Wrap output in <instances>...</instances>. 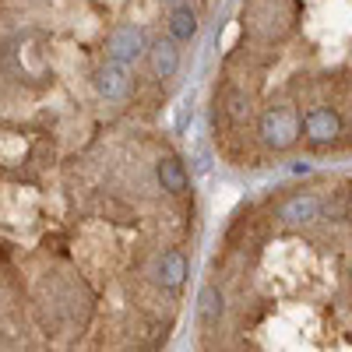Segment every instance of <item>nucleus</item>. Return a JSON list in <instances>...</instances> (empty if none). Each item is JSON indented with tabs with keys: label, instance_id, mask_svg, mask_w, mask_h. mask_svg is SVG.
<instances>
[{
	"label": "nucleus",
	"instance_id": "423d86ee",
	"mask_svg": "<svg viewBox=\"0 0 352 352\" xmlns=\"http://www.w3.org/2000/svg\"><path fill=\"white\" fill-rule=\"evenodd\" d=\"M155 180H159V187H162L166 194H173V197H180V194L190 190V173H187L184 159H176V155H166V159L155 162Z\"/></svg>",
	"mask_w": 352,
	"mask_h": 352
},
{
	"label": "nucleus",
	"instance_id": "20e7f679",
	"mask_svg": "<svg viewBox=\"0 0 352 352\" xmlns=\"http://www.w3.org/2000/svg\"><path fill=\"white\" fill-rule=\"evenodd\" d=\"M92 85L106 102H124L131 96V71L124 64H116V60H106V64L96 67Z\"/></svg>",
	"mask_w": 352,
	"mask_h": 352
},
{
	"label": "nucleus",
	"instance_id": "39448f33",
	"mask_svg": "<svg viewBox=\"0 0 352 352\" xmlns=\"http://www.w3.org/2000/svg\"><path fill=\"white\" fill-rule=\"evenodd\" d=\"M180 43H173V39H155L148 43V50H144V56H148V67L155 78L169 81L176 78V71H180V50H176Z\"/></svg>",
	"mask_w": 352,
	"mask_h": 352
},
{
	"label": "nucleus",
	"instance_id": "ddd939ff",
	"mask_svg": "<svg viewBox=\"0 0 352 352\" xmlns=\"http://www.w3.org/2000/svg\"><path fill=\"white\" fill-rule=\"evenodd\" d=\"M169 4H173V8H180V4H190V0H169Z\"/></svg>",
	"mask_w": 352,
	"mask_h": 352
},
{
	"label": "nucleus",
	"instance_id": "1a4fd4ad",
	"mask_svg": "<svg viewBox=\"0 0 352 352\" xmlns=\"http://www.w3.org/2000/svg\"><path fill=\"white\" fill-rule=\"evenodd\" d=\"M226 314V296H222V289L219 285H204L197 292V317H201V324H219Z\"/></svg>",
	"mask_w": 352,
	"mask_h": 352
},
{
	"label": "nucleus",
	"instance_id": "f257e3e1",
	"mask_svg": "<svg viewBox=\"0 0 352 352\" xmlns=\"http://www.w3.org/2000/svg\"><path fill=\"white\" fill-rule=\"evenodd\" d=\"M257 134L268 148L285 152L300 141V113L292 106H268L257 120Z\"/></svg>",
	"mask_w": 352,
	"mask_h": 352
},
{
	"label": "nucleus",
	"instance_id": "0eeeda50",
	"mask_svg": "<svg viewBox=\"0 0 352 352\" xmlns=\"http://www.w3.org/2000/svg\"><path fill=\"white\" fill-rule=\"evenodd\" d=\"M324 212V201L317 194H289L282 204H278V219L282 222H314Z\"/></svg>",
	"mask_w": 352,
	"mask_h": 352
},
{
	"label": "nucleus",
	"instance_id": "7ed1b4c3",
	"mask_svg": "<svg viewBox=\"0 0 352 352\" xmlns=\"http://www.w3.org/2000/svg\"><path fill=\"white\" fill-rule=\"evenodd\" d=\"M300 134L310 144H331L342 134V116L331 106H317V109H310L303 120H300Z\"/></svg>",
	"mask_w": 352,
	"mask_h": 352
},
{
	"label": "nucleus",
	"instance_id": "6e6552de",
	"mask_svg": "<svg viewBox=\"0 0 352 352\" xmlns=\"http://www.w3.org/2000/svg\"><path fill=\"white\" fill-rule=\"evenodd\" d=\"M155 282L162 289H180L187 282V257H184V250L169 247V250L159 254V261H155Z\"/></svg>",
	"mask_w": 352,
	"mask_h": 352
},
{
	"label": "nucleus",
	"instance_id": "f8f14e48",
	"mask_svg": "<svg viewBox=\"0 0 352 352\" xmlns=\"http://www.w3.org/2000/svg\"><path fill=\"white\" fill-rule=\"evenodd\" d=\"M190 120H194V102H190V96H184L180 99V106H176V134H187V127H190Z\"/></svg>",
	"mask_w": 352,
	"mask_h": 352
},
{
	"label": "nucleus",
	"instance_id": "9d476101",
	"mask_svg": "<svg viewBox=\"0 0 352 352\" xmlns=\"http://www.w3.org/2000/svg\"><path fill=\"white\" fill-rule=\"evenodd\" d=\"M197 36V14L190 4H180L169 11V39L173 43H190Z\"/></svg>",
	"mask_w": 352,
	"mask_h": 352
},
{
	"label": "nucleus",
	"instance_id": "9b49d317",
	"mask_svg": "<svg viewBox=\"0 0 352 352\" xmlns=\"http://www.w3.org/2000/svg\"><path fill=\"white\" fill-rule=\"evenodd\" d=\"M226 113H229L232 124H243L247 116H250V99H247V92H240V88H229V92H226Z\"/></svg>",
	"mask_w": 352,
	"mask_h": 352
},
{
	"label": "nucleus",
	"instance_id": "f03ea898",
	"mask_svg": "<svg viewBox=\"0 0 352 352\" xmlns=\"http://www.w3.org/2000/svg\"><path fill=\"white\" fill-rule=\"evenodd\" d=\"M144 50H148V36H144V28L134 25V21H124V25H116L109 39H106V60H116V64H138Z\"/></svg>",
	"mask_w": 352,
	"mask_h": 352
}]
</instances>
